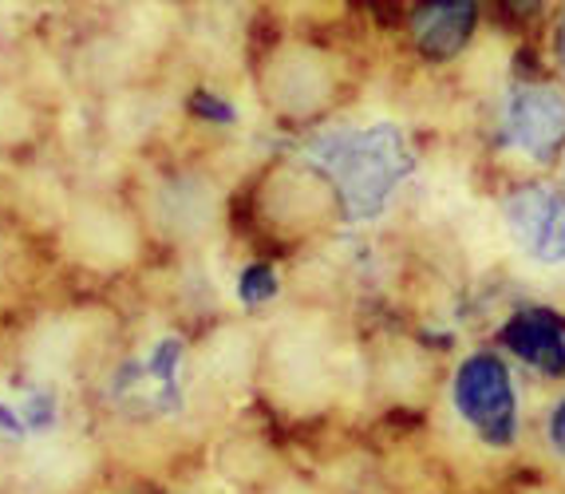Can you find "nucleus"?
Here are the masks:
<instances>
[{
	"label": "nucleus",
	"instance_id": "1",
	"mask_svg": "<svg viewBox=\"0 0 565 494\" xmlns=\"http://www.w3.org/2000/svg\"><path fill=\"white\" fill-rule=\"evenodd\" d=\"M337 186L340 214L352 222H367L384 214L392 194L407 182L415 167V151L404 127L372 124L364 131L340 135L329 162H317Z\"/></svg>",
	"mask_w": 565,
	"mask_h": 494
},
{
	"label": "nucleus",
	"instance_id": "2",
	"mask_svg": "<svg viewBox=\"0 0 565 494\" xmlns=\"http://www.w3.org/2000/svg\"><path fill=\"white\" fill-rule=\"evenodd\" d=\"M151 229L139 206L115 194H79L60 218V246L72 266L95 277L131 273L147 257Z\"/></svg>",
	"mask_w": 565,
	"mask_h": 494
},
{
	"label": "nucleus",
	"instance_id": "3",
	"mask_svg": "<svg viewBox=\"0 0 565 494\" xmlns=\"http://www.w3.org/2000/svg\"><path fill=\"white\" fill-rule=\"evenodd\" d=\"M451 404L462 423L490 447H510L519 439V388L499 352L462 356L451 380Z\"/></svg>",
	"mask_w": 565,
	"mask_h": 494
},
{
	"label": "nucleus",
	"instance_id": "4",
	"mask_svg": "<svg viewBox=\"0 0 565 494\" xmlns=\"http://www.w3.org/2000/svg\"><path fill=\"white\" fill-rule=\"evenodd\" d=\"M257 222L269 234H305L321 226L332 210L340 214L337 186L329 174L309 159H281L274 162L265 179L257 182Z\"/></svg>",
	"mask_w": 565,
	"mask_h": 494
},
{
	"label": "nucleus",
	"instance_id": "5",
	"mask_svg": "<svg viewBox=\"0 0 565 494\" xmlns=\"http://www.w3.org/2000/svg\"><path fill=\"white\" fill-rule=\"evenodd\" d=\"M139 214L151 234L174 241V246H199L214 234L222 202H217L214 182L199 171L174 167L147 182L139 202Z\"/></svg>",
	"mask_w": 565,
	"mask_h": 494
},
{
	"label": "nucleus",
	"instance_id": "6",
	"mask_svg": "<svg viewBox=\"0 0 565 494\" xmlns=\"http://www.w3.org/2000/svg\"><path fill=\"white\" fill-rule=\"evenodd\" d=\"M332 64L321 49H312L305 40L277 44L257 67V87H262L265 107L281 119H312L321 115L332 99Z\"/></svg>",
	"mask_w": 565,
	"mask_h": 494
},
{
	"label": "nucleus",
	"instance_id": "7",
	"mask_svg": "<svg viewBox=\"0 0 565 494\" xmlns=\"http://www.w3.org/2000/svg\"><path fill=\"white\" fill-rule=\"evenodd\" d=\"M502 139L522 159L546 167L565 151V92L542 79H522L502 99Z\"/></svg>",
	"mask_w": 565,
	"mask_h": 494
},
{
	"label": "nucleus",
	"instance_id": "8",
	"mask_svg": "<svg viewBox=\"0 0 565 494\" xmlns=\"http://www.w3.org/2000/svg\"><path fill=\"white\" fill-rule=\"evenodd\" d=\"M17 475L32 494H79L99 475V451L84 431H40L20 447Z\"/></svg>",
	"mask_w": 565,
	"mask_h": 494
},
{
	"label": "nucleus",
	"instance_id": "9",
	"mask_svg": "<svg viewBox=\"0 0 565 494\" xmlns=\"http://www.w3.org/2000/svg\"><path fill=\"white\" fill-rule=\"evenodd\" d=\"M510 241L537 266H565V194L546 182H526L502 198Z\"/></svg>",
	"mask_w": 565,
	"mask_h": 494
},
{
	"label": "nucleus",
	"instance_id": "10",
	"mask_svg": "<svg viewBox=\"0 0 565 494\" xmlns=\"http://www.w3.org/2000/svg\"><path fill=\"white\" fill-rule=\"evenodd\" d=\"M92 352V324L79 313H47L20 341V368L32 380H72Z\"/></svg>",
	"mask_w": 565,
	"mask_h": 494
},
{
	"label": "nucleus",
	"instance_id": "11",
	"mask_svg": "<svg viewBox=\"0 0 565 494\" xmlns=\"http://www.w3.org/2000/svg\"><path fill=\"white\" fill-rule=\"evenodd\" d=\"M502 344L510 356H519L530 372L565 380V316L546 304H522L502 324Z\"/></svg>",
	"mask_w": 565,
	"mask_h": 494
},
{
	"label": "nucleus",
	"instance_id": "12",
	"mask_svg": "<svg viewBox=\"0 0 565 494\" xmlns=\"http://www.w3.org/2000/svg\"><path fill=\"white\" fill-rule=\"evenodd\" d=\"M415 40V52L431 64H451L471 44L479 29V4L471 0H435V4H415L407 20Z\"/></svg>",
	"mask_w": 565,
	"mask_h": 494
},
{
	"label": "nucleus",
	"instance_id": "13",
	"mask_svg": "<svg viewBox=\"0 0 565 494\" xmlns=\"http://www.w3.org/2000/svg\"><path fill=\"white\" fill-rule=\"evenodd\" d=\"M47 135L44 104L17 79L0 76V159H29Z\"/></svg>",
	"mask_w": 565,
	"mask_h": 494
},
{
	"label": "nucleus",
	"instance_id": "14",
	"mask_svg": "<svg viewBox=\"0 0 565 494\" xmlns=\"http://www.w3.org/2000/svg\"><path fill=\"white\" fill-rule=\"evenodd\" d=\"M104 127L115 143L139 147L159 131V99L147 87H127L119 96L104 99Z\"/></svg>",
	"mask_w": 565,
	"mask_h": 494
},
{
	"label": "nucleus",
	"instance_id": "15",
	"mask_svg": "<svg viewBox=\"0 0 565 494\" xmlns=\"http://www.w3.org/2000/svg\"><path fill=\"white\" fill-rule=\"evenodd\" d=\"M199 364L214 384H237L254 372V336L249 329H217L202 341Z\"/></svg>",
	"mask_w": 565,
	"mask_h": 494
},
{
	"label": "nucleus",
	"instance_id": "16",
	"mask_svg": "<svg viewBox=\"0 0 565 494\" xmlns=\"http://www.w3.org/2000/svg\"><path fill=\"white\" fill-rule=\"evenodd\" d=\"M546 439L554 451L565 455V399H557L554 411H550V423H546Z\"/></svg>",
	"mask_w": 565,
	"mask_h": 494
},
{
	"label": "nucleus",
	"instance_id": "17",
	"mask_svg": "<svg viewBox=\"0 0 565 494\" xmlns=\"http://www.w3.org/2000/svg\"><path fill=\"white\" fill-rule=\"evenodd\" d=\"M554 56H557V67L565 72V9L557 17V29H554Z\"/></svg>",
	"mask_w": 565,
	"mask_h": 494
}]
</instances>
